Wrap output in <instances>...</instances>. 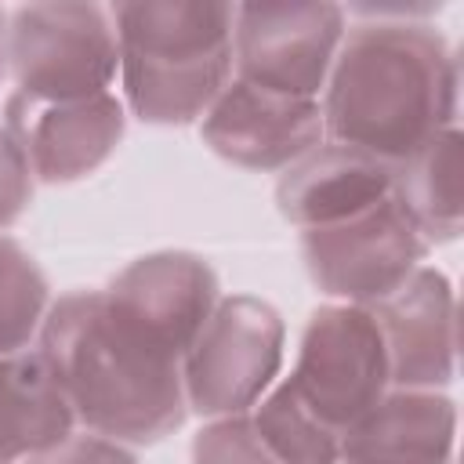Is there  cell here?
<instances>
[{"label":"cell","mask_w":464,"mask_h":464,"mask_svg":"<svg viewBox=\"0 0 464 464\" xmlns=\"http://www.w3.org/2000/svg\"><path fill=\"white\" fill-rule=\"evenodd\" d=\"M341 40L344 7L337 4H236L232 76L319 102Z\"/></svg>","instance_id":"cell-8"},{"label":"cell","mask_w":464,"mask_h":464,"mask_svg":"<svg viewBox=\"0 0 464 464\" xmlns=\"http://www.w3.org/2000/svg\"><path fill=\"white\" fill-rule=\"evenodd\" d=\"M250 424L279 464H341V431H334L290 381L254 402Z\"/></svg>","instance_id":"cell-17"},{"label":"cell","mask_w":464,"mask_h":464,"mask_svg":"<svg viewBox=\"0 0 464 464\" xmlns=\"http://www.w3.org/2000/svg\"><path fill=\"white\" fill-rule=\"evenodd\" d=\"M457 406L442 392L388 388L344 435L341 464H453Z\"/></svg>","instance_id":"cell-13"},{"label":"cell","mask_w":464,"mask_h":464,"mask_svg":"<svg viewBox=\"0 0 464 464\" xmlns=\"http://www.w3.org/2000/svg\"><path fill=\"white\" fill-rule=\"evenodd\" d=\"M392 196L406 207L424 243H453L464 221L460 192V130L450 127L392 167Z\"/></svg>","instance_id":"cell-16"},{"label":"cell","mask_w":464,"mask_h":464,"mask_svg":"<svg viewBox=\"0 0 464 464\" xmlns=\"http://www.w3.org/2000/svg\"><path fill=\"white\" fill-rule=\"evenodd\" d=\"M199 138L232 167L286 170L304 152H312L326 130L319 102L279 94L232 76L203 112Z\"/></svg>","instance_id":"cell-11"},{"label":"cell","mask_w":464,"mask_h":464,"mask_svg":"<svg viewBox=\"0 0 464 464\" xmlns=\"http://www.w3.org/2000/svg\"><path fill=\"white\" fill-rule=\"evenodd\" d=\"M22 464H138V457L123 442H112L105 435L72 431L62 442H54V446L25 457Z\"/></svg>","instance_id":"cell-20"},{"label":"cell","mask_w":464,"mask_h":464,"mask_svg":"<svg viewBox=\"0 0 464 464\" xmlns=\"http://www.w3.org/2000/svg\"><path fill=\"white\" fill-rule=\"evenodd\" d=\"M36 352L83 431L123 446H149L188 417L181 359L123 326L102 290H69L51 301Z\"/></svg>","instance_id":"cell-2"},{"label":"cell","mask_w":464,"mask_h":464,"mask_svg":"<svg viewBox=\"0 0 464 464\" xmlns=\"http://www.w3.org/2000/svg\"><path fill=\"white\" fill-rule=\"evenodd\" d=\"M388 192H392L388 163L323 138L312 152H304L297 163H290L279 174L276 207L294 228L304 232L344 221L373 207Z\"/></svg>","instance_id":"cell-14"},{"label":"cell","mask_w":464,"mask_h":464,"mask_svg":"<svg viewBox=\"0 0 464 464\" xmlns=\"http://www.w3.org/2000/svg\"><path fill=\"white\" fill-rule=\"evenodd\" d=\"M72 431V406L40 352L0 355V464H22Z\"/></svg>","instance_id":"cell-15"},{"label":"cell","mask_w":464,"mask_h":464,"mask_svg":"<svg viewBox=\"0 0 464 464\" xmlns=\"http://www.w3.org/2000/svg\"><path fill=\"white\" fill-rule=\"evenodd\" d=\"M29 203H33L29 163L18 149V141L11 138V130L0 123V232L11 228L25 214Z\"/></svg>","instance_id":"cell-21"},{"label":"cell","mask_w":464,"mask_h":464,"mask_svg":"<svg viewBox=\"0 0 464 464\" xmlns=\"http://www.w3.org/2000/svg\"><path fill=\"white\" fill-rule=\"evenodd\" d=\"M0 123L18 141L33 181L69 185L116 152L127 130V105L112 91L76 102H40L11 91Z\"/></svg>","instance_id":"cell-10"},{"label":"cell","mask_w":464,"mask_h":464,"mask_svg":"<svg viewBox=\"0 0 464 464\" xmlns=\"http://www.w3.org/2000/svg\"><path fill=\"white\" fill-rule=\"evenodd\" d=\"M7 44H11V11L0 7V83L7 76Z\"/></svg>","instance_id":"cell-22"},{"label":"cell","mask_w":464,"mask_h":464,"mask_svg":"<svg viewBox=\"0 0 464 464\" xmlns=\"http://www.w3.org/2000/svg\"><path fill=\"white\" fill-rule=\"evenodd\" d=\"M120 87L127 109L156 127L203 120L232 80L236 4L225 0H127L112 4Z\"/></svg>","instance_id":"cell-3"},{"label":"cell","mask_w":464,"mask_h":464,"mask_svg":"<svg viewBox=\"0 0 464 464\" xmlns=\"http://www.w3.org/2000/svg\"><path fill=\"white\" fill-rule=\"evenodd\" d=\"M384 337L392 388L439 392L457 370V294L446 272L420 265L399 290L370 304Z\"/></svg>","instance_id":"cell-12"},{"label":"cell","mask_w":464,"mask_h":464,"mask_svg":"<svg viewBox=\"0 0 464 464\" xmlns=\"http://www.w3.org/2000/svg\"><path fill=\"white\" fill-rule=\"evenodd\" d=\"M460 62L428 22L366 18L344 29L323 87L326 141L388 167L457 127Z\"/></svg>","instance_id":"cell-1"},{"label":"cell","mask_w":464,"mask_h":464,"mask_svg":"<svg viewBox=\"0 0 464 464\" xmlns=\"http://www.w3.org/2000/svg\"><path fill=\"white\" fill-rule=\"evenodd\" d=\"M7 76L40 102L94 98L120 76L112 14L102 4H22L11 11Z\"/></svg>","instance_id":"cell-4"},{"label":"cell","mask_w":464,"mask_h":464,"mask_svg":"<svg viewBox=\"0 0 464 464\" xmlns=\"http://www.w3.org/2000/svg\"><path fill=\"white\" fill-rule=\"evenodd\" d=\"M192 464H279L257 439L246 413L214 417L192 439Z\"/></svg>","instance_id":"cell-19"},{"label":"cell","mask_w":464,"mask_h":464,"mask_svg":"<svg viewBox=\"0 0 464 464\" xmlns=\"http://www.w3.org/2000/svg\"><path fill=\"white\" fill-rule=\"evenodd\" d=\"M286 323L265 297H221L181 359L185 406L199 417L246 413L279 377Z\"/></svg>","instance_id":"cell-5"},{"label":"cell","mask_w":464,"mask_h":464,"mask_svg":"<svg viewBox=\"0 0 464 464\" xmlns=\"http://www.w3.org/2000/svg\"><path fill=\"white\" fill-rule=\"evenodd\" d=\"M294 392L334 428L348 431L388 388V352L384 337L359 304H319L297 344V362L286 377Z\"/></svg>","instance_id":"cell-7"},{"label":"cell","mask_w":464,"mask_h":464,"mask_svg":"<svg viewBox=\"0 0 464 464\" xmlns=\"http://www.w3.org/2000/svg\"><path fill=\"white\" fill-rule=\"evenodd\" d=\"M51 304V286L36 257L0 232V355L25 352Z\"/></svg>","instance_id":"cell-18"},{"label":"cell","mask_w":464,"mask_h":464,"mask_svg":"<svg viewBox=\"0 0 464 464\" xmlns=\"http://www.w3.org/2000/svg\"><path fill=\"white\" fill-rule=\"evenodd\" d=\"M428 243L406 207L388 192L373 207L301 232L308 279L341 304L370 308L399 290L424 261Z\"/></svg>","instance_id":"cell-6"},{"label":"cell","mask_w":464,"mask_h":464,"mask_svg":"<svg viewBox=\"0 0 464 464\" xmlns=\"http://www.w3.org/2000/svg\"><path fill=\"white\" fill-rule=\"evenodd\" d=\"M109 312L160 352L185 359L214 304L221 301L218 272L192 250H156L134 257L102 290Z\"/></svg>","instance_id":"cell-9"}]
</instances>
